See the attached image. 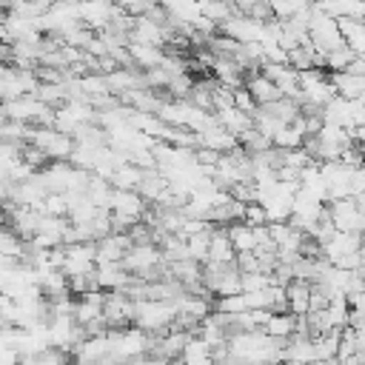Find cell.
<instances>
[{
  "mask_svg": "<svg viewBox=\"0 0 365 365\" xmlns=\"http://www.w3.org/2000/svg\"><path fill=\"white\" fill-rule=\"evenodd\" d=\"M214 308H217V311H225V314H242V311H248L245 291H240V294H228V297H220V299L214 302Z\"/></svg>",
  "mask_w": 365,
  "mask_h": 365,
  "instance_id": "cell-23",
  "label": "cell"
},
{
  "mask_svg": "<svg viewBox=\"0 0 365 365\" xmlns=\"http://www.w3.org/2000/svg\"><path fill=\"white\" fill-rule=\"evenodd\" d=\"M191 86H194V80L188 77V71H182V74H174V77L168 80V86H165V91H171L174 97H188V91H191Z\"/></svg>",
  "mask_w": 365,
  "mask_h": 365,
  "instance_id": "cell-25",
  "label": "cell"
},
{
  "mask_svg": "<svg viewBox=\"0 0 365 365\" xmlns=\"http://www.w3.org/2000/svg\"><path fill=\"white\" fill-rule=\"evenodd\" d=\"M143 174H145V168H140V165L131 163V160H123V163L114 168V174H111V185H114V188H137V185L143 182Z\"/></svg>",
  "mask_w": 365,
  "mask_h": 365,
  "instance_id": "cell-15",
  "label": "cell"
},
{
  "mask_svg": "<svg viewBox=\"0 0 365 365\" xmlns=\"http://www.w3.org/2000/svg\"><path fill=\"white\" fill-rule=\"evenodd\" d=\"M180 359H185V362H211V359H214V356H211V345H208L200 334H191V339L185 342Z\"/></svg>",
  "mask_w": 365,
  "mask_h": 365,
  "instance_id": "cell-18",
  "label": "cell"
},
{
  "mask_svg": "<svg viewBox=\"0 0 365 365\" xmlns=\"http://www.w3.org/2000/svg\"><path fill=\"white\" fill-rule=\"evenodd\" d=\"M34 97H40L43 103H48L51 108H54V106H60V103H66V100H68L66 80H60V83H46V80H40V86H37V91H34Z\"/></svg>",
  "mask_w": 365,
  "mask_h": 365,
  "instance_id": "cell-19",
  "label": "cell"
},
{
  "mask_svg": "<svg viewBox=\"0 0 365 365\" xmlns=\"http://www.w3.org/2000/svg\"><path fill=\"white\" fill-rule=\"evenodd\" d=\"M234 106H237V108H242V111H248V114H254V111H257V100L251 97V91H248L245 86L234 88Z\"/></svg>",
  "mask_w": 365,
  "mask_h": 365,
  "instance_id": "cell-26",
  "label": "cell"
},
{
  "mask_svg": "<svg viewBox=\"0 0 365 365\" xmlns=\"http://www.w3.org/2000/svg\"><path fill=\"white\" fill-rule=\"evenodd\" d=\"M197 137H200V145H208V148H217L220 154H225V151H231L240 140L217 120V114H214V123H208L202 131H197Z\"/></svg>",
  "mask_w": 365,
  "mask_h": 365,
  "instance_id": "cell-5",
  "label": "cell"
},
{
  "mask_svg": "<svg viewBox=\"0 0 365 365\" xmlns=\"http://www.w3.org/2000/svg\"><path fill=\"white\" fill-rule=\"evenodd\" d=\"M177 317V308L171 299H134V325H140L148 334H165Z\"/></svg>",
  "mask_w": 365,
  "mask_h": 365,
  "instance_id": "cell-1",
  "label": "cell"
},
{
  "mask_svg": "<svg viewBox=\"0 0 365 365\" xmlns=\"http://www.w3.org/2000/svg\"><path fill=\"white\" fill-rule=\"evenodd\" d=\"M128 51H131V60H134V66H137V68H151V66H160V63H163V57H165L163 46L137 43V40H131V43H128Z\"/></svg>",
  "mask_w": 365,
  "mask_h": 365,
  "instance_id": "cell-14",
  "label": "cell"
},
{
  "mask_svg": "<svg viewBox=\"0 0 365 365\" xmlns=\"http://www.w3.org/2000/svg\"><path fill=\"white\" fill-rule=\"evenodd\" d=\"M9 3H11V0H0V9H9Z\"/></svg>",
  "mask_w": 365,
  "mask_h": 365,
  "instance_id": "cell-29",
  "label": "cell"
},
{
  "mask_svg": "<svg viewBox=\"0 0 365 365\" xmlns=\"http://www.w3.org/2000/svg\"><path fill=\"white\" fill-rule=\"evenodd\" d=\"M245 88L251 91V97L257 100V106H265V103H274L277 97H282L279 88L274 86V80H268L262 71H257V74H245Z\"/></svg>",
  "mask_w": 365,
  "mask_h": 365,
  "instance_id": "cell-11",
  "label": "cell"
},
{
  "mask_svg": "<svg viewBox=\"0 0 365 365\" xmlns=\"http://www.w3.org/2000/svg\"><path fill=\"white\" fill-rule=\"evenodd\" d=\"M234 3V9L240 11V14H251V6H254V0H231Z\"/></svg>",
  "mask_w": 365,
  "mask_h": 365,
  "instance_id": "cell-28",
  "label": "cell"
},
{
  "mask_svg": "<svg viewBox=\"0 0 365 365\" xmlns=\"http://www.w3.org/2000/svg\"><path fill=\"white\" fill-rule=\"evenodd\" d=\"M354 54H356V51L345 43V46H339V48H334V51H328V54H325V68H328V71H342V68H348V66H351Z\"/></svg>",
  "mask_w": 365,
  "mask_h": 365,
  "instance_id": "cell-21",
  "label": "cell"
},
{
  "mask_svg": "<svg viewBox=\"0 0 365 365\" xmlns=\"http://www.w3.org/2000/svg\"><path fill=\"white\" fill-rule=\"evenodd\" d=\"M225 228H228V237H231V242H234L237 251H254V245H257L254 225H248L245 220H234Z\"/></svg>",
  "mask_w": 365,
  "mask_h": 365,
  "instance_id": "cell-16",
  "label": "cell"
},
{
  "mask_svg": "<svg viewBox=\"0 0 365 365\" xmlns=\"http://www.w3.org/2000/svg\"><path fill=\"white\" fill-rule=\"evenodd\" d=\"M311 288L314 282L302 279V277H291L285 282V297H288V311L294 314H308V299H311Z\"/></svg>",
  "mask_w": 365,
  "mask_h": 365,
  "instance_id": "cell-9",
  "label": "cell"
},
{
  "mask_svg": "<svg viewBox=\"0 0 365 365\" xmlns=\"http://www.w3.org/2000/svg\"><path fill=\"white\" fill-rule=\"evenodd\" d=\"M94 277H97V288H103V291H120V288L128 285L131 271L123 262H97Z\"/></svg>",
  "mask_w": 365,
  "mask_h": 365,
  "instance_id": "cell-6",
  "label": "cell"
},
{
  "mask_svg": "<svg viewBox=\"0 0 365 365\" xmlns=\"http://www.w3.org/2000/svg\"><path fill=\"white\" fill-rule=\"evenodd\" d=\"M242 220H245L248 225H265V222H268V211H265V205H262L259 200H254V202H245Z\"/></svg>",
  "mask_w": 365,
  "mask_h": 365,
  "instance_id": "cell-24",
  "label": "cell"
},
{
  "mask_svg": "<svg viewBox=\"0 0 365 365\" xmlns=\"http://www.w3.org/2000/svg\"><path fill=\"white\" fill-rule=\"evenodd\" d=\"M262 331L268 336H277V339H288L294 331H297V314L294 311H271L268 322L262 325Z\"/></svg>",
  "mask_w": 365,
  "mask_h": 365,
  "instance_id": "cell-13",
  "label": "cell"
},
{
  "mask_svg": "<svg viewBox=\"0 0 365 365\" xmlns=\"http://www.w3.org/2000/svg\"><path fill=\"white\" fill-rule=\"evenodd\" d=\"M237 257V248L228 237V228L225 225H214L211 231V242H208V259H217V262H234Z\"/></svg>",
  "mask_w": 365,
  "mask_h": 365,
  "instance_id": "cell-10",
  "label": "cell"
},
{
  "mask_svg": "<svg viewBox=\"0 0 365 365\" xmlns=\"http://www.w3.org/2000/svg\"><path fill=\"white\" fill-rule=\"evenodd\" d=\"M237 140L245 145V151H248V154H257V151H265V148H271V145H274V140H271L268 134H262L257 125H251L248 131H242Z\"/></svg>",
  "mask_w": 365,
  "mask_h": 365,
  "instance_id": "cell-20",
  "label": "cell"
},
{
  "mask_svg": "<svg viewBox=\"0 0 365 365\" xmlns=\"http://www.w3.org/2000/svg\"><path fill=\"white\" fill-rule=\"evenodd\" d=\"M103 317H106L108 328H128V325H134V299L123 288L120 291H106Z\"/></svg>",
  "mask_w": 365,
  "mask_h": 365,
  "instance_id": "cell-3",
  "label": "cell"
},
{
  "mask_svg": "<svg viewBox=\"0 0 365 365\" xmlns=\"http://www.w3.org/2000/svg\"><path fill=\"white\" fill-rule=\"evenodd\" d=\"M214 114H217V120H220L234 137H240L242 131H248V128L254 125V114H248V111H242V108H237V106L220 108V111H214Z\"/></svg>",
  "mask_w": 365,
  "mask_h": 365,
  "instance_id": "cell-12",
  "label": "cell"
},
{
  "mask_svg": "<svg viewBox=\"0 0 365 365\" xmlns=\"http://www.w3.org/2000/svg\"><path fill=\"white\" fill-rule=\"evenodd\" d=\"M148 200L137 191V188H111V200H108V208L120 217H128L131 222H140L143 214L148 211L145 205Z\"/></svg>",
  "mask_w": 365,
  "mask_h": 365,
  "instance_id": "cell-4",
  "label": "cell"
},
{
  "mask_svg": "<svg viewBox=\"0 0 365 365\" xmlns=\"http://www.w3.org/2000/svg\"><path fill=\"white\" fill-rule=\"evenodd\" d=\"M328 77H331L336 94H342V97H348V100L365 97V74H354V71L342 68V71H331Z\"/></svg>",
  "mask_w": 365,
  "mask_h": 365,
  "instance_id": "cell-8",
  "label": "cell"
},
{
  "mask_svg": "<svg viewBox=\"0 0 365 365\" xmlns=\"http://www.w3.org/2000/svg\"><path fill=\"white\" fill-rule=\"evenodd\" d=\"M211 231H214V222H208L205 228H200V231H194V234H185L188 254H191L197 262H205V259H208V242H211Z\"/></svg>",
  "mask_w": 365,
  "mask_h": 365,
  "instance_id": "cell-17",
  "label": "cell"
},
{
  "mask_svg": "<svg viewBox=\"0 0 365 365\" xmlns=\"http://www.w3.org/2000/svg\"><path fill=\"white\" fill-rule=\"evenodd\" d=\"M348 362H365V328H356V354Z\"/></svg>",
  "mask_w": 365,
  "mask_h": 365,
  "instance_id": "cell-27",
  "label": "cell"
},
{
  "mask_svg": "<svg viewBox=\"0 0 365 365\" xmlns=\"http://www.w3.org/2000/svg\"><path fill=\"white\" fill-rule=\"evenodd\" d=\"M211 88H214V83H205V80H200V83H194V86H191V91H188V100H191L194 106L205 108V111H214Z\"/></svg>",
  "mask_w": 365,
  "mask_h": 365,
  "instance_id": "cell-22",
  "label": "cell"
},
{
  "mask_svg": "<svg viewBox=\"0 0 365 365\" xmlns=\"http://www.w3.org/2000/svg\"><path fill=\"white\" fill-rule=\"evenodd\" d=\"M131 40L151 43V46H165V29H163V23L151 20L148 14H137L134 26H131Z\"/></svg>",
  "mask_w": 365,
  "mask_h": 365,
  "instance_id": "cell-7",
  "label": "cell"
},
{
  "mask_svg": "<svg viewBox=\"0 0 365 365\" xmlns=\"http://www.w3.org/2000/svg\"><path fill=\"white\" fill-rule=\"evenodd\" d=\"M328 214L334 220V225L339 231H356L365 234V211H359L354 197H339V200H328Z\"/></svg>",
  "mask_w": 365,
  "mask_h": 365,
  "instance_id": "cell-2",
  "label": "cell"
}]
</instances>
